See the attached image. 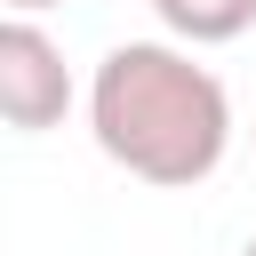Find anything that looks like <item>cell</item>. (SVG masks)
Segmentation results:
<instances>
[{"instance_id": "4", "label": "cell", "mask_w": 256, "mask_h": 256, "mask_svg": "<svg viewBox=\"0 0 256 256\" xmlns=\"http://www.w3.org/2000/svg\"><path fill=\"white\" fill-rule=\"evenodd\" d=\"M40 8H64V0H8V16H40Z\"/></svg>"}, {"instance_id": "3", "label": "cell", "mask_w": 256, "mask_h": 256, "mask_svg": "<svg viewBox=\"0 0 256 256\" xmlns=\"http://www.w3.org/2000/svg\"><path fill=\"white\" fill-rule=\"evenodd\" d=\"M152 16L184 48H216V40H240L256 24V0H152Z\"/></svg>"}, {"instance_id": "2", "label": "cell", "mask_w": 256, "mask_h": 256, "mask_svg": "<svg viewBox=\"0 0 256 256\" xmlns=\"http://www.w3.org/2000/svg\"><path fill=\"white\" fill-rule=\"evenodd\" d=\"M0 112L16 136H40L72 112V72H64V48L32 24V16H8L0 24Z\"/></svg>"}, {"instance_id": "5", "label": "cell", "mask_w": 256, "mask_h": 256, "mask_svg": "<svg viewBox=\"0 0 256 256\" xmlns=\"http://www.w3.org/2000/svg\"><path fill=\"white\" fill-rule=\"evenodd\" d=\"M248 256H256V240H248Z\"/></svg>"}, {"instance_id": "1", "label": "cell", "mask_w": 256, "mask_h": 256, "mask_svg": "<svg viewBox=\"0 0 256 256\" xmlns=\"http://www.w3.org/2000/svg\"><path fill=\"white\" fill-rule=\"evenodd\" d=\"M88 128L112 168L184 192V184L216 176V160L232 144V96L208 64H192V48L120 40L88 80Z\"/></svg>"}]
</instances>
